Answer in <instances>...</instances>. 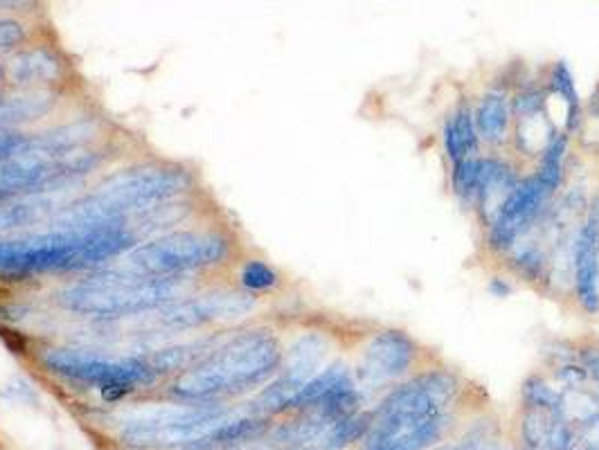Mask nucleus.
Listing matches in <instances>:
<instances>
[{"mask_svg": "<svg viewBox=\"0 0 599 450\" xmlns=\"http://www.w3.org/2000/svg\"><path fill=\"white\" fill-rule=\"evenodd\" d=\"M489 291L494 293V295H498V297H505L509 291H512V286L505 284L500 277H494V279H491V282H489Z\"/></svg>", "mask_w": 599, "mask_h": 450, "instance_id": "obj_27", "label": "nucleus"}, {"mask_svg": "<svg viewBox=\"0 0 599 450\" xmlns=\"http://www.w3.org/2000/svg\"><path fill=\"white\" fill-rule=\"evenodd\" d=\"M48 372L66 381L100 387L109 399H120L140 385L156 381V369L142 358H111L84 347H52L43 354Z\"/></svg>", "mask_w": 599, "mask_h": 450, "instance_id": "obj_6", "label": "nucleus"}, {"mask_svg": "<svg viewBox=\"0 0 599 450\" xmlns=\"http://www.w3.org/2000/svg\"><path fill=\"white\" fill-rule=\"evenodd\" d=\"M572 297L586 315H599V257L593 219L579 221L572 252Z\"/></svg>", "mask_w": 599, "mask_h": 450, "instance_id": "obj_13", "label": "nucleus"}, {"mask_svg": "<svg viewBox=\"0 0 599 450\" xmlns=\"http://www.w3.org/2000/svg\"><path fill=\"white\" fill-rule=\"evenodd\" d=\"M7 198H10V196H7V194H3V192H0V203H3V201H7Z\"/></svg>", "mask_w": 599, "mask_h": 450, "instance_id": "obj_28", "label": "nucleus"}, {"mask_svg": "<svg viewBox=\"0 0 599 450\" xmlns=\"http://www.w3.org/2000/svg\"><path fill=\"white\" fill-rule=\"evenodd\" d=\"M228 419L232 412L221 405H163L124 419L120 435L131 446H194Z\"/></svg>", "mask_w": 599, "mask_h": 450, "instance_id": "obj_7", "label": "nucleus"}, {"mask_svg": "<svg viewBox=\"0 0 599 450\" xmlns=\"http://www.w3.org/2000/svg\"><path fill=\"white\" fill-rule=\"evenodd\" d=\"M241 286L246 288L248 293H264V291H273V288L280 284V275L273 266H268L266 261L259 259H250L241 268Z\"/></svg>", "mask_w": 599, "mask_h": 450, "instance_id": "obj_23", "label": "nucleus"}, {"mask_svg": "<svg viewBox=\"0 0 599 450\" xmlns=\"http://www.w3.org/2000/svg\"><path fill=\"white\" fill-rule=\"evenodd\" d=\"M136 248V234L127 219L91 225H50L46 232L0 237V277L68 273L106 264Z\"/></svg>", "mask_w": 599, "mask_h": 450, "instance_id": "obj_1", "label": "nucleus"}, {"mask_svg": "<svg viewBox=\"0 0 599 450\" xmlns=\"http://www.w3.org/2000/svg\"><path fill=\"white\" fill-rule=\"evenodd\" d=\"M0 77H3V70H0Z\"/></svg>", "mask_w": 599, "mask_h": 450, "instance_id": "obj_30", "label": "nucleus"}, {"mask_svg": "<svg viewBox=\"0 0 599 450\" xmlns=\"http://www.w3.org/2000/svg\"><path fill=\"white\" fill-rule=\"evenodd\" d=\"M284 360L280 338L271 329L235 333L176 378L174 394L185 401H210L253 390L275 378Z\"/></svg>", "mask_w": 599, "mask_h": 450, "instance_id": "obj_2", "label": "nucleus"}, {"mask_svg": "<svg viewBox=\"0 0 599 450\" xmlns=\"http://www.w3.org/2000/svg\"><path fill=\"white\" fill-rule=\"evenodd\" d=\"M588 216L593 219V225H595V239H597V257H599V196L595 198L593 203H590L588 207Z\"/></svg>", "mask_w": 599, "mask_h": 450, "instance_id": "obj_26", "label": "nucleus"}, {"mask_svg": "<svg viewBox=\"0 0 599 450\" xmlns=\"http://www.w3.org/2000/svg\"><path fill=\"white\" fill-rule=\"evenodd\" d=\"M370 426H372V414L356 412L352 417L338 419L323 432V446L327 450H341L345 446H350L352 441H359L363 435H368Z\"/></svg>", "mask_w": 599, "mask_h": 450, "instance_id": "obj_20", "label": "nucleus"}, {"mask_svg": "<svg viewBox=\"0 0 599 450\" xmlns=\"http://www.w3.org/2000/svg\"><path fill=\"white\" fill-rule=\"evenodd\" d=\"M422 342L410 336L404 329H379L372 333L361 349L359 385L372 390L395 381L413 376L415 367L422 360Z\"/></svg>", "mask_w": 599, "mask_h": 450, "instance_id": "obj_9", "label": "nucleus"}, {"mask_svg": "<svg viewBox=\"0 0 599 450\" xmlns=\"http://www.w3.org/2000/svg\"><path fill=\"white\" fill-rule=\"evenodd\" d=\"M480 158H464L453 162L449 169V180L453 196L458 198L462 207H473L476 203V192H478V178H480Z\"/></svg>", "mask_w": 599, "mask_h": 450, "instance_id": "obj_21", "label": "nucleus"}, {"mask_svg": "<svg viewBox=\"0 0 599 450\" xmlns=\"http://www.w3.org/2000/svg\"><path fill=\"white\" fill-rule=\"evenodd\" d=\"M523 396H525V408H536V410H548V412L563 414L561 394L554 392L541 376L527 378L525 385H523Z\"/></svg>", "mask_w": 599, "mask_h": 450, "instance_id": "obj_22", "label": "nucleus"}, {"mask_svg": "<svg viewBox=\"0 0 599 450\" xmlns=\"http://www.w3.org/2000/svg\"><path fill=\"white\" fill-rule=\"evenodd\" d=\"M253 309L255 297L250 293L214 291L163 306L154 318V324L158 329L167 331H190L212 322H232L246 318Z\"/></svg>", "mask_w": 599, "mask_h": 450, "instance_id": "obj_11", "label": "nucleus"}, {"mask_svg": "<svg viewBox=\"0 0 599 450\" xmlns=\"http://www.w3.org/2000/svg\"><path fill=\"white\" fill-rule=\"evenodd\" d=\"M192 187L185 169L145 165L106 176L91 196L68 203L52 216V225H91L127 219L133 212H149L183 196Z\"/></svg>", "mask_w": 599, "mask_h": 450, "instance_id": "obj_3", "label": "nucleus"}, {"mask_svg": "<svg viewBox=\"0 0 599 450\" xmlns=\"http://www.w3.org/2000/svg\"><path fill=\"white\" fill-rule=\"evenodd\" d=\"M523 178L518 165L507 158L496 156H482L480 158V178H478V192L476 203H473V212L482 223V228H487L491 219L498 214L500 205L505 203V198L512 194V189L518 185V180Z\"/></svg>", "mask_w": 599, "mask_h": 450, "instance_id": "obj_14", "label": "nucleus"}, {"mask_svg": "<svg viewBox=\"0 0 599 450\" xmlns=\"http://www.w3.org/2000/svg\"><path fill=\"white\" fill-rule=\"evenodd\" d=\"M473 124H476L482 147L494 151L505 149L512 142V95L505 88H489L473 104Z\"/></svg>", "mask_w": 599, "mask_h": 450, "instance_id": "obj_15", "label": "nucleus"}, {"mask_svg": "<svg viewBox=\"0 0 599 450\" xmlns=\"http://www.w3.org/2000/svg\"><path fill=\"white\" fill-rule=\"evenodd\" d=\"M61 66L59 61L46 50H28L16 54L10 63V77L14 84L21 86H39L50 84L59 79Z\"/></svg>", "mask_w": 599, "mask_h": 450, "instance_id": "obj_18", "label": "nucleus"}, {"mask_svg": "<svg viewBox=\"0 0 599 450\" xmlns=\"http://www.w3.org/2000/svg\"><path fill=\"white\" fill-rule=\"evenodd\" d=\"M219 342H221L219 338H208V340H194V342H185V345L158 349L156 354L149 358V365L156 369V374L178 372V369L192 367L196 360H201L208 351L217 347Z\"/></svg>", "mask_w": 599, "mask_h": 450, "instance_id": "obj_19", "label": "nucleus"}, {"mask_svg": "<svg viewBox=\"0 0 599 450\" xmlns=\"http://www.w3.org/2000/svg\"><path fill=\"white\" fill-rule=\"evenodd\" d=\"M25 39V30L16 21L0 18V50H10L21 45Z\"/></svg>", "mask_w": 599, "mask_h": 450, "instance_id": "obj_24", "label": "nucleus"}, {"mask_svg": "<svg viewBox=\"0 0 599 450\" xmlns=\"http://www.w3.org/2000/svg\"><path fill=\"white\" fill-rule=\"evenodd\" d=\"M446 412L431 417H374L368 430V450H424L449 430Z\"/></svg>", "mask_w": 599, "mask_h": 450, "instance_id": "obj_12", "label": "nucleus"}, {"mask_svg": "<svg viewBox=\"0 0 599 450\" xmlns=\"http://www.w3.org/2000/svg\"><path fill=\"white\" fill-rule=\"evenodd\" d=\"M230 255V239L219 232H172L129 250L124 268L151 277H178L219 266Z\"/></svg>", "mask_w": 599, "mask_h": 450, "instance_id": "obj_5", "label": "nucleus"}, {"mask_svg": "<svg viewBox=\"0 0 599 450\" xmlns=\"http://www.w3.org/2000/svg\"><path fill=\"white\" fill-rule=\"evenodd\" d=\"M61 207L57 205L55 196L48 194H37L28 198H19V201H7L0 203V237L14 230L30 228V225L43 223L55 216Z\"/></svg>", "mask_w": 599, "mask_h": 450, "instance_id": "obj_17", "label": "nucleus"}, {"mask_svg": "<svg viewBox=\"0 0 599 450\" xmlns=\"http://www.w3.org/2000/svg\"><path fill=\"white\" fill-rule=\"evenodd\" d=\"M25 138H28V135L16 133V131H10V129H0V160L10 158L12 153L19 151L23 147Z\"/></svg>", "mask_w": 599, "mask_h": 450, "instance_id": "obj_25", "label": "nucleus"}, {"mask_svg": "<svg viewBox=\"0 0 599 450\" xmlns=\"http://www.w3.org/2000/svg\"><path fill=\"white\" fill-rule=\"evenodd\" d=\"M442 147L449 165L464 158L480 156L482 142L478 138L476 124H473V106L462 102L446 115L442 124Z\"/></svg>", "mask_w": 599, "mask_h": 450, "instance_id": "obj_16", "label": "nucleus"}, {"mask_svg": "<svg viewBox=\"0 0 599 450\" xmlns=\"http://www.w3.org/2000/svg\"><path fill=\"white\" fill-rule=\"evenodd\" d=\"M480 450H498V448H494V446H487V448H480Z\"/></svg>", "mask_w": 599, "mask_h": 450, "instance_id": "obj_29", "label": "nucleus"}, {"mask_svg": "<svg viewBox=\"0 0 599 450\" xmlns=\"http://www.w3.org/2000/svg\"><path fill=\"white\" fill-rule=\"evenodd\" d=\"M460 392V381L446 369H424L401 381L383 396L374 417H431L449 410Z\"/></svg>", "mask_w": 599, "mask_h": 450, "instance_id": "obj_10", "label": "nucleus"}, {"mask_svg": "<svg viewBox=\"0 0 599 450\" xmlns=\"http://www.w3.org/2000/svg\"><path fill=\"white\" fill-rule=\"evenodd\" d=\"M552 450H559V448H552Z\"/></svg>", "mask_w": 599, "mask_h": 450, "instance_id": "obj_31", "label": "nucleus"}, {"mask_svg": "<svg viewBox=\"0 0 599 450\" xmlns=\"http://www.w3.org/2000/svg\"><path fill=\"white\" fill-rule=\"evenodd\" d=\"M183 284L178 277H151L129 268L100 270L82 282L61 291L59 304L84 318H127L163 309L181 297Z\"/></svg>", "mask_w": 599, "mask_h": 450, "instance_id": "obj_4", "label": "nucleus"}, {"mask_svg": "<svg viewBox=\"0 0 599 450\" xmlns=\"http://www.w3.org/2000/svg\"><path fill=\"white\" fill-rule=\"evenodd\" d=\"M329 351L332 342L323 333L309 331L295 338L286 349L280 372L255 399V408L264 414L289 410L295 394L327 367Z\"/></svg>", "mask_w": 599, "mask_h": 450, "instance_id": "obj_8", "label": "nucleus"}]
</instances>
